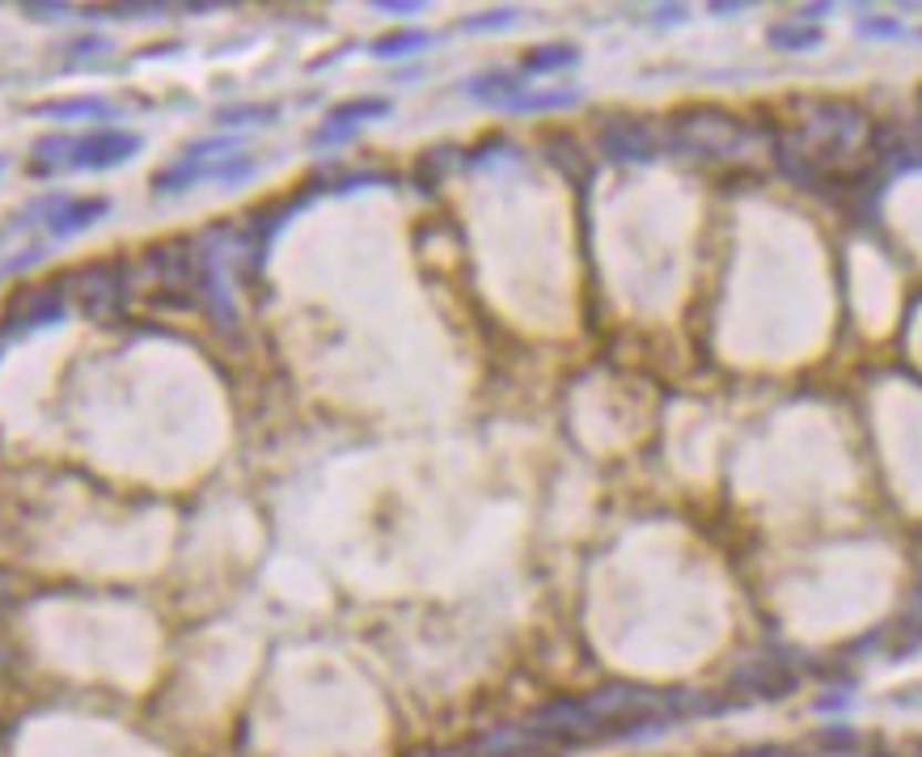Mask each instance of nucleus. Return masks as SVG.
Segmentation results:
<instances>
[{"label": "nucleus", "instance_id": "7ed1b4c3", "mask_svg": "<svg viewBox=\"0 0 922 757\" xmlns=\"http://www.w3.org/2000/svg\"><path fill=\"white\" fill-rule=\"evenodd\" d=\"M770 48L775 51H812L821 43V25H808L800 18H787V22L770 25Z\"/></svg>", "mask_w": 922, "mask_h": 757}, {"label": "nucleus", "instance_id": "423d86ee", "mask_svg": "<svg viewBox=\"0 0 922 757\" xmlns=\"http://www.w3.org/2000/svg\"><path fill=\"white\" fill-rule=\"evenodd\" d=\"M745 9H749V4H711L715 18H733V13H745Z\"/></svg>", "mask_w": 922, "mask_h": 757}, {"label": "nucleus", "instance_id": "39448f33", "mask_svg": "<svg viewBox=\"0 0 922 757\" xmlns=\"http://www.w3.org/2000/svg\"><path fill=\"white\" fill-rule=\"evenodd\" d=\"M854 34H863V39H901V22L898 18H863L854 25Z\"/></svg>", "mask_w": 922, "mask_h": 757}, {"label": "nucleus", "instance_id": "f03ea898", "mask_svg": "<svg viewBox=\"0 0 922 757\" xmlns=\"http://www.w3.org/2000/svg\"><path fill=\"white\" fill-rule=\"evenodd\" d=\"M749 689H757L762 698H783L787 689H796V673H787V664L775 661H757L745 677H740Z\"/></svg>", "mask_w": 922, "mask_h": 757}, {"label": "nucleus", "instance_id": "0eeeda50", "mask_svg": "<svg viewBox=\"0 0 922 757\" xmlns=\"http://www.w3.org/2000/svg\"><path fill=\"white\" fill-rule=\"evenodd\" d=\"M736 757H787L783 749H749V754H736Z\"/></svg>", "mask_w": 922, "mask_h": 757}, {"label": "nucleus", "instance_id": "f257e3e1", "mask_svg": "<svg viewBox=\"0 0 922 757\" xmlns=\"http://www.w3.org/2000/svg\"><path fill=\"white\" fill-rule=\"evenodd\" d=\"M770 127H757L724 106H690L673 118V144L711 166H745L757 148H770Z\"/></svg>", "mask_w": 922, "mask_h": 757}, {"label": "nucleus", "instance_id": "20e7f679", "mask_svg": "<svg viewBox=\"0 0 922 757\" xmlns=\"http://www.w3.org/2000/svg\"><path fill=\"white\" fill-rule=\"evenodd\" d=\"M610 148H614V157H622V162H648V157H656V141H652L648 127H622V132L610 136Z\"/></svg>", "mask_w": 922, "mask_h": 757}, {"label": "nucleus", "instance_id": "6e6552de", "mask_svg": "<svg viewBox=\"0 0 922 757\" xmlns=\"http://www.w3.org/2000/svg\"><path fill=\"white\" fill-rule=\"evenodd\" d=\"M919 757H922V745H919Z\"/></svg>", "mask_w": 922, "mask_h": 757}]
</instances>
